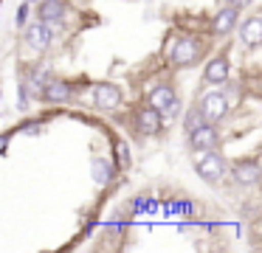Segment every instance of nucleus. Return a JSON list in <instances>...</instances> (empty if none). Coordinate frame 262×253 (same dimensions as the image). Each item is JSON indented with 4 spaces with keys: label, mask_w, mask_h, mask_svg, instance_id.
<instances>
[{
    "label": "nucleus",
    "mask_w": 262,
    "mask_h": 253,
    "mask_svg": "<svg viewBox=\"0 0 262 253\" xmlns=\"http://www.w3.org/2000/svg\"><path fill=\"white\" fill-rule=\"evenodd\" d=\"M149 107H155V110L161 112V116H175L178 110H181V104H178V96L172 87H155L152 93H149Z\"/></svg>",
    "instance_id": "f257e3e1"
},
{
    "label": "nucleus",
    "mask_w": 262,
    "mask_h": 253,
    "mask_svg": "<svg viewBox=\"0 0 262 253\" xmlns=\"http://www.w3.org/2000/svg\"><path fill=\"white\" fill-rule=\"evenodd\" d=\"M200 112H203L206 121H220V118L228 112V99H226V93H220V90H214V93H206L203 101H200Z\"/></svg>",
    "instance_id": "f03ea898"
},
{
    "label": "nucleus",
    "mask_w": 262,
    "mask_h": 253,
    "mask_svg": "<svg viewBox=\"0 0 262 253\" xmlns=\"http://www.w3.org/2000/svg\"><path fill=\"white\" fill-rule=\"evenodd\" d=\"M217 144H220V135H217V129L211 127V124H200L198 129L189 132V146H192L194 152H209V149H214Z\"/></svg>",
    "instance_id": "7ed1b4c3"
},
{
    "label": "nucleus",
    "mask_w": 262,
    "mask_h": 253,
    "mask_svg": "<svg viewBox=\"0 0 262 253\" xmlns=\"http://www.w3.org/2000/svg\"><path fill=\"white\" fill-rule=\"evenodd\" d=\"M198 174H200L203 180H209V183H217V180L226 174V160H223L217 152L209 149V155H203V157L198 160Z\"/></svg>",
    "instance_id": "20e7f679"
},
{
    "label": "nucleus",
    "mask_w": 262,
    "mask_h": 253,
    "mask_svg": "<svg viewBox=\"0 0 262 253\" xmlns=\"http://www.w3.org/2000/svg\"><path fill=\"white\" fill-rule=\"evenodd\" d=\"M93 99H96L99 110H116V107L121 104V90L116 87V84H110V82H102V84H96V90H93Z\"/></svg>",
    "instance_id": "39448f33"
},
{
    "label": "nucleus",
    "mask_w": 262,
    "mask_h": 253,
    "mask_svg": "<svg viewBox=\"0 0 262 253\" xmlns=\"http://www.w3.org/2000/svg\"><path fill=\"white\" fill-rule=\"evenodd\" d=\"M172 65H178V67H183V65H192L194 59H198V42L194 39H189V37H183V39H178L175 45H172Z\"/></svg>",
    "instance_id": "423d86ee"
},
{
    "label": "nucleus",
    "mask_w": 262,
    "mask_h": 253,
    "mask_svg": "<svg viewBox=\"0 0 262 253\" xmlns=\"http://www.w3.org/2000/svg\"><path fill=\"white\" fill-rule=\"evenodd\" d=\"M42 99L46 101H54V104H62V101H71V84L62 82V79H48L42 84Z\"/></svg>",
    "instance_id": "0eeeda50"
},
{
    "label": "nucleus",
    "mask_w": 262,
    "mask_h": 253,
    "mask_svg": "<svg viewBox=\"0 0 262 253\" xmlns=\"http://www.w3.org/2000/svg\"><path fill=\"white\" fill-rule=\"evenodd\" d=\"M161 112L155 110V107H147V110H141L136 116V124H138V132L144 135H158L161 132Z\"/></svg>",
    "instance_id": "6e6552de"
},
{
    "label": "nucleus",
    "mask_w": 262,
    "mask_h": 253,
    "mask_svg": "<svg viewBox=\"0 0 262 253\" xmlns=\"http://www.w3.org/2000/svg\"><path fill=\"white\" fill-rule=\"evenodd\" d=\"M203 79L209 84H223L228 79V59L226 56H217V59H211L209 65H206V73Z\"/></svg>",
    "instance_id": "1a4fd4ad"
},
{
    "label": "nucleus",
    "mask_w": 262,
    "mask_h": 253,
    "mask_svg": "<svg viewBox=\"0 0 262 253\" xmlns=\"http://www.w3.org/2000/svg\"><path fill=\"white\" fill-rule=\"evenodd\" d=\"M234 177H237V183H243V186L259 183V163H256V160L237 163V166H234Z\"/></svg>",
    "instance_id": "9d476101"
},
{
    "label": "nucleus",
    "mask_w": 262,
    "mask_h": 253,
    "mask_svg": "<svg viewBox=\"0 0 262 253\" xmlns=\"http://www.w3.org/2000/svg\"><path fill=\"white\" fill-rule=\"evenodd\" d=\"M51 37H54V34L48 31L46 22H37V26H31L29 31H26V39H29V45H31V48H37V51H46L48 45H51Z\"/></svg>",
    "instance_id": "9b49d317"
},
{
    "label": "nucleus",
    "mask_w": 262,
    "mask_h": 253,
    "mask_svg": "<svg viewBox=\"0 0 262 253\" xmlns=\"http://www.w3.org/2000/svg\"><path fill=\"white\" fill-rule=\"evenodd\" d=\"M239 37H243V42L248 45V48H256V45L262 42V20H259V17L245 20L243 28H239Z\"/></svg>",
    "instance_id": "f8f14e48"
},
{
    "label": "nucleus",
    "mask_w": 262,
    "mask_h": 253,
    "mask_svg": "<svg viewBox=\"0 0 262 253\" xmlns=\"http://www.w3.org/2000/svg\"><path fill=\"white\" fill-rule=\"evenodd\" d=\"M237 17H239V11L234 9V6L220 9V11H217V17H214V31L217 34H228L234 28V22H237Z\"/></svg>",
    "instance_id": "ddd939ff"
},
{
    "label": "nucleus",
    "mask_w": 262,
    "mask_h": 253,
    "mask_svg": "<svg viewBox=\"0 0 262 253\" xmlns=\"http://www.w3.org/2000/svg\"><path fill=\"white\" fill-rule=\"evenodd\" d=\"M40 17H42V22H48V20H62V17H65V3H62V0H42Z\"/></svg>",
    "instance_id": "4468645a"
},
{
    "label": "nucleus",
    "mask_w": 262,
    "mask_h": 253,
    "mask_svg": "<svg viewBox=\"0 0 262 253\" xmlns=\"http://www.w3.org/2000/svg\"><path fill=\"white\" fill-rule=\"evenodd\" d=\"M93 177H96V183H110V177H113V163L96 160L93 163Z\"/></svg>",
    "instance_id": "2eb2a0df"
},
{
    "label": "nucleus",
    "mask_w": 262,
    "mask_h": 253,
    "mask_svg": "<svg viewBox=\"0 0 262 253\" xmlns=\"http://www.w3.org/2000/svg\"><path fill=\"white\" fill-rule=\"evenodd\" d=\"M200 124H206L203 112H200V107H198V110H194V107H192V110L186 112V132H192V129H198Z\"/></svg>",
    "instance_id": "dca6fc26"
},
{
    "label": "nucleus",
    "mask_w": 262,
    "mask_h": 253,
    "mask_svg": "<svg viewBox=\"0 0 262 253\" xmlns=\"http://www.w3.org/2000/svg\"><path fill=\"white\" fill-rule=\"evenodd\" d=\"M133 208H136V211H141V214H147V211H155V200H149V197H136V202H133Z\"/></svg>",
    "instance_id": "f3484780"
},
{
    "label": "nucleus",
    "mask_w": 262,
    "mask_h": 253,
    "mask_svg": "<svg viewBox=\"0 0 262 253\" xmlns=\"http://www.w3.org/2000/svg\"><path fill=\"white\" fill-rule=\"evenodd\" d=\"M169 211H178V214H189V211H192V202H189V200H183V202H172V205H169Z\"/></svg>",
    "instance_id": "a211bd4d"
},
{
    "label": "nucleus",
    "mask_w": 262,
    "mask_h": 253,
    "mask_svg": "<svg viewBox=\"0 0 262 253\" xmlns=\"http://www.w3.org/2000/svg\"><path fill=\"white\" fill-rule=\"evenodd\" d=\"M119 160L124 163V166L130 163V152H127V146H124V144H119Z\"/></svg>",
    "instance_id": "6ab92c4d"
},
{
    "label": "nucleus",
    "mask_w": 262,
    "mask_h": 253,
    "mask_svg": "<svg viewBox=\"0 0 262 253\" xmlns=\"http://www.w3.org/2000/svg\"><path fill=\"white\" fill-rule=\"evenodd\" d=\"M26 17H29V3H26V6H20V11H17V26H23V22H26Z\"/></svg>",
    "instance_id": "aec40b11"
},
{
    "label": "nucleus",
    "mask_w": 262,
    "mask_h": 253,
    "mask_svg": "<svg viewBox=\"0 0 262 253\" xmlns=\"http://www.w3.org/2000/svg\"><path fill=\"white\" fill-rule=\"evenodd\" d=\"M228 3H231L234 9H245V6H251V0H228Z\"/></svg>",
    "instance_id": "412c9836"
},
{
    "label": "nucleus",
    "mask_w": 262,
    "mask_h": 253,
    "mask_svg": "<svg viewBox=\"0 0 262 253\" xmlns=\"http://www.w3.org/2000/svg\"><path fill=\"white\" fill-rule=\"evenodd\" d=\"M26 3H31V0H26Z\"/></svg>",
    "instance_id": "4be33fe9"
}]
</instances>
